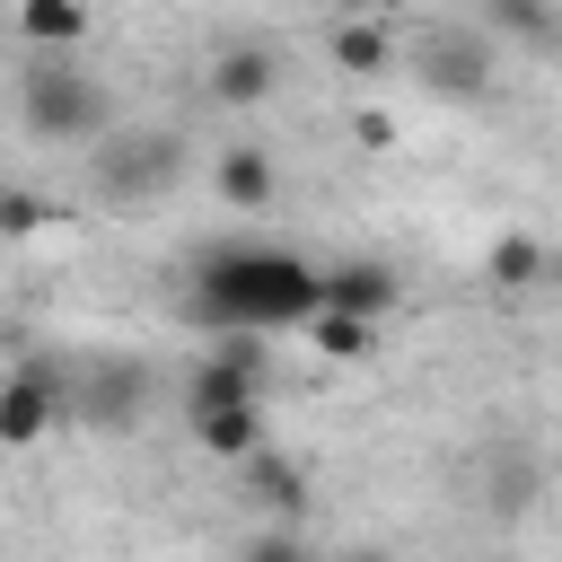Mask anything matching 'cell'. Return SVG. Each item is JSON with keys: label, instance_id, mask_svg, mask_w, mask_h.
I'll return each mask as SVG.
<instances>
[{"label": "cell", "instance_id": "1", "mask_svg": "<svg viewBox=\"0 0 562 562\" xmlns=\"http://www.w3.org/2000/svg\"><path fill=\"white\" fill-rule=\"evenodd\" d=\"M184 316L211 325L220 342H263V334H290L316 316V263L290 255V246H211L193 263V290H184Z\"/></svg>", "mask_w": 562, "mask_h": 562}, {"label": "cell", "instance_id": "2", "mask_svg": "<svg viewBox=\"0 0 562 562\" xmlns=\"http://www.w3.org/2000/svg\"><path fill=\"white\" fill-rule=\"evenodd\" d=\"M18 114H26L35 140H88L97 149L114 132V88L97 70H79V53L70 61H26L18 70Z\"/></svg>", "mask_w": 562, "mask_h": 562}, {"label": "cell", "instance_id": "3", "mask_svg": "<svg viewBox=\"0 0 562 562\" xmlns=\"http://www.w3.org/2000/svg\"><path fill=\"white\" fill-rule=\"evenodd\" d=\"M88 158H97V193H105V202H149V193H167V184L184 176V140H176L167 123H149V132H105Z\"/></svg>", "mask_w": 562, "mask_h": 562}, {"label": "cell", "instance_id": "4", "mask_svg": "<svg viewBox=\"0 0 562 562\" xmlns=\"http://www.w3.org/2000/svg\"><path fill=\"white\" fill-rule=\"evenodd\" d=\"M70 422V369L61 360H18L0 378V448H35Z\"/></svg>", "mask_w": 562, "mask_h": 562}, {"label": "cell", "instance_id": "5", "mask_svg": "<svg viewBox=\"0 0 562 562\" xmlns=\"http://www.w3.org/2000/svg\"><path fill=\"white\" fill-rule=\"evenodd\" d=\"M140 395H149L140 360H114V351H105V360H79V369H70V422H79V430H105V439L132 430V422H140Z\"/></svg>", "mask_w": 562, "mask_h": 562}, {"label": "cell", "instance_id": "6", "mask_svg": "<svg viewBox=\"0 0 562 562\" xmlns=\"http://www.w3.org/2000/svg\"><path fill=\"white\" fill-rule=\"evenodd\" d=\"M263 404V351L255 342H211L184 378V422H211V413H246Z\"/></svg>", "mask_w": 562, "mask_h": 562}, {"label": "cell", "instance_id": "7", "mask_svg": "<svg viewBox=\"0 0 562 562\" xmlns=\"http://www.w3.org/2000/svg\"><path fill=\"white\" fill-rule=\"evenodd\" d=\"M395 299H404V281H395V263H378V255H342V263H316V316H351V325H378Z\"/></svg>", "mask_w": 562, "mask_h": 562}, {"label": "cell", "instance_id": "8", "mask_svg": "<svg viewBox=\"0 0 562 562\" xmlns=\"http://www.w3.org/2000/svg\"><path fill=\"white\" fill-rule=\"evenodd\" d=\"M211 193H220L228 211H272V202H281V158L255 149V140H228V149L211 158Z\"/></svg>", "mask_w": 562, "mask_h": 562}, {"label": "cell", "instance_id": "9", "mask_svg": "<svg viewBox=\"0 0 562 562\" xmlns=\"http://www.w3.org/2000/svg\"><path fill=\"white\" fill-rule=\"evenodd\" d=\"M281 88V61L263 53V44H228V53H211V70H202V97L211 105H263Z\"/></svg>", "mask_w": 562, "mask_h": 562}, {"label": "cell", "instance_id": "10", "mask_svg": "<svg viewBox=\"0 0 562 562\" xmlns=\"http://www.w3.org/2000/svg\"><path fill=\"white\" fill-rule=\"evenodd\" d=\"M9 26H18V44H35V61H70L88 44V9L79 0H26Z\"/></svg>", "mask_w": 562, "mask_h": 562}, {"label": "cell", "instance_id": "11", "mask_svg": "<svg viewBox=\"0 0 562 562\" xmlns=\"http://www.w3.org/2000/svg\"><path fill=\"white\" fill-rule=\"evenodd\" d=\"M246 492H255L263 527H299V509H307V474H299L290 457H272V448L246 457Z\"/></svg>", "mask_w": 562, "mask_h": 562}, {"label": "cell", "instance_id": "12", "mask_svg": "<svg viewBox=\"0 0 562 562\" xmlns=\"http://www.w3.org/2000/svg\"><path fill=\"white\" fill-rule=\"evenodd\" d=\"M184 439H193L202 457H228V465H246V457L263 448V404H246V413H211V422H184Z\"/></svg>", "mask_w": 562, "mask_h": 562}, {"label": "cell", "instance_id": "13", "mask_svg": "<svg viewBox=\"0 0 562 562\" xmlns=\"http://www.w3.org/2000/svg\"><path fill=\"white\" fill-rule=\"evenodd\" d=\"M325 53H334L342 70H386V61H395V35H386L378 18H342V26L325 35Z\"/></svg>", "mask_w": 562, "mask_h": 562}, {"label": "cell", "instance_id": "14", "mask_svg": "<svg viewBox=\"0 0 562 562\" xmlns=\"http://www.w3.org/2000/svg\"><path fill=\"white\" fill-rule=\"evenodd\" d=\"M422 70H430L439 88H457V97H465V88H483V44H474V35H448V44H430V53H422Z\"/></svg>", "mask_w": 562, "mask_h": 562}, {"label": "cell", "instance_id": "15", "mask_svg": "<svg viewBox=\"0 0 562 562\" xmlns=\"http://www.w3.org/2000/svg\"><path fill=\"white\" fill-rule=\"evenodd\" d=\"M536 272H544V246L536 237H501L492 246V281L501 290H536Z\"/></svg>", "mask_w": 562, "mask_h": 562}, {"label": "cell", "instance_id": "16", "mask_svg": "<svg viewBox=\"0 0 562 562\" xmlns=\"http://www.w3.org/2000/svg\"><path fill=\"white\" fill-rule=\"evenodd\" d=\"M307 334L325 360H369V342H378V325H351V316H307Z\"/></svg>", "mask_w": 562, "mask_h": 562}, {"label": "cell", "instance_id": "17", "mask_svg": "<svg viewBox=\"0 0 562 562\" xmlns=\"http://www.w3.org/2000/svg\"><path fill=\"white\" fill-rule=\"evenodd\" d=\"M44 220H53V202L35 184H0V237H35Z\"/></svg>", "mask_w": 562, "mask_h": 562}, {"label": "cell", "instance_id": "18", "mask_svg": "<svg viewBox=\"0 0 562 562\" xmlns=\"http://www.w3.org/2000/svg\"><path fill=\"white\" fill-rule=\"evenodd\" d=\"M237 562H316V544H307L299 527H255V536L237 544Z\"/></svg>", "mask_w": 562, "mask_h": 562}, {"label": "cell", "instance_id": "19", "mask_svg": "<svg viewBox=\"0 0 562 562\" xmlns=\"http://www.w3.org/2000/svg\"><path fill=\"white\" fill-rule=\"evenodd\" d=\"M316 562H395L386 544H351V553H316Z\"/></svg>", "mask_w": 562, "mask_h": 562}]
</instances>
